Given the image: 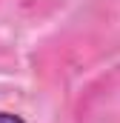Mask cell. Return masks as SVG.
<instances>
[{"instance_id":"1","label":"cell","mask_w":120,"mask_h":123,"mask_svg":"<svg viewBox=\"0 0 120 123\" xmlns=\"http://www.w3.org/2000/svg\"><path fill=\"white\" fill-rule=\"evenodd\" d=\"M0 123H23L20 117H14V115H6V112H0Z\"/></svg>"}]
</instances>
